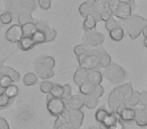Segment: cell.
Wrapping results in <instances>:
<instances>
[{"label":"cell","mask_w":147,"mask_h":129,"mask_svg":"<svg viewBox=\"0 0 147 129\" xmlns=\"http://www.w3.org/2000/svg\"><path fill=\"white\" fill-rule=\"evenodd\" d=\"M3 66H4V65H3V63H0V76L2 75V69H3Z\"/></svg>","instance_id":"cell-54"},{"label":"cell","mask_w":147,"mask_h":129,"mask_svg":"<svg viewBox=\"0 0 147 129\" xmlns=\"http://www.w3.org/2000/svg\"><path fill=\"white\" fill-rule=\"evenodd\" d=\"M53 129H75L73 127V125H71V121H69L67 108L61 115H59L57 117Z\"/></svg>","instance_id":"cell-9"},{"label":"cell","mask_w":147,"mask_h":129,"mask_svg":"<svg viewBox=\"0 0 147 129\" xmlns=\"http://www.w3.org/2000/svg\"><path fill=\"white\" fill-rule=\"evenodd\" d=\"M80 67L87 70H94L100 68V59L97 55L95 49H91L90 47L81 55L77 57Z\"/></svg>","instance_id":"cell-3"},{"label":"cell","mask_w":147,"mask_h":129,"mask_svg":"<svg viewBox=\"0 0 147 129\" xmlns=\"http://www.w3.org/2000/svg\"><path fill=\"white\" fill-rule=\"evenodd\" d=\"M92 5H93V0H88L86 2L80 5L79 7V11L80 14L82 15L84 18H86L88 15L92 14Z\"/></svg>","instance_id":"cell-26"},{"label":"cell","mask_w":147,"mask_h":129,"mask_svg":"<svg viewBox=\"0 0 147 129\" xmlns=\"http://www.w3.org/2000/svg\"><path fill=\"white\" fill-rule=\"evenodd\" d=\"M108 114V111L106 110V109L104 108H101V109H98L96 112V114H95V119H96L97 122L99 123H102L103 119L105 118V116Z\"/></svg>","instance_id":"cell-42"},{"label":"cell","mask_w":147,"mask_h":129,"mask_svg":"<svg viewBox=\"0 0 147 129\" xmlns=\"http://www.w3.org/2000/svg\"><path fill=\"white\" fill-rule=\"evenodd\" d=\"M132 3H120L117 10L113 13V16H116L117 18L125 20L132 14Z\"/></svg>","instance_id":"cell-10"},{"label":"cell","mask_w":147,"mask_h":129,"mask_svg":"<svg viewBox=\"0 0 147 129\" xmlns=\"http://www.w3.org/2000/svg\"><path fill=\"white\" fill-rule=\"evenodd\" d=\"M34 69H35V74L37 75V77H39V78H41V79H45V80L51 79V77L55 76V71H53V69L47 68V67L42 65V63L37 61V59L35 61Z\"/></svg>","instance_id":"cell-8"},{"label":"cell","mask_w":147,"mask_h":129,"mask_svg":"<svg viewBox=\"0 0 147 129\" xmlns=\"http://www.w3.org/2000/svg\"><path fill=\"white\" fill-rule=\"evenodd\" d=\"M143 43H144L145 47L147 49V37H144V41H143Z\"/></svg>","instance_id":"cell-55"},{"label":"cell","mask_w":147,"mask_h":129,"mask_svg":"<svg viewBox=\"0 0 147 129\" xmlns=\"http://www.w3.org/2000/svg\"><path fill=\"white\" fill-rule=\"evenodd\" d=\"M37 61H40L42 65H45V66L47 67V68L53 69L55 66V59L51 57H43V55H41V57H39L38 59H37Z\"/></svg>","instance_id":"cell-35"},{"label":"cell","mask_w":147,"mask_h":129,"mask_svg":"<svg viewBox=\"0 0 147 129\" xmlns=\"http://www.w3.org/2000/svg\"><path fill=\"white\" fill-rule=\"evenodd\" d=\"M123 29L128 33L130 38L136 39L140 35L143 27L147 25V19L139 15H132L123 20Z\"/></svg>","instance_id":"cell-2"},{"label":"cell","mask_w":147,"mask_h":129,"mask_svg":"<svg viewBox=\"0 0 147 129\" xmlns=\"http://www.w3.org/2000/svg\"><path fill=\"white\" fill-rule=\"evenodd\" d=\"M84 43L90 47H100L105 41V35L103 33L96 31L95 29L89 31H85L84 34Z\"/></svg>","instance_id":"cell-5"},{"label":"cell","mask_w":147,"mask_h":129,"mask_svg":"<svg viewBox=\"0 0 147 129\" xmlns=\"http://www.w3.org/2000/svg\"><path fill=\"white\" fill-rule=\"evenodd\" d=\"M37 83V75L35 73H27L23 77V84L24 86H33Z\"/></svg>","instance_id":"cell-31"},{"label":"cell","mask_w":147,"mask_h":129,"mask_svg":"<svg viewBox=\"0 0 147 129\" xmlns=\"http://www.w3.org/2000/svg\"><path fill=\"white\" fill-rule=\"evenodd\" d=\"M18 87L15 86V85H9L8 87H6V88L4 89V94L6 95L8 98L10 99H14L15 97L18 95Z\"/></svg>","instance_id":"cell-33"},{"label":"cell","mask_w":147,"mask_h":129,"mask_svg":"<svg viewBox=\"0 0 147 129\" xmlns=\"http://www.w3.org/2000/svg\"><path fill=\"white\" fill-rule=\"evenodd\" d=\"M19 5H20L21 11L32 13L36 9L37 3L35 0H19Z\"/></svg>","instance_id":"cell-21"},{"label":"cell","mask_w":147,"mask_h":129,"mask_svg":"<svg viewBox=\"0 0 147 129\" xmlns=\"http://www.w3.org/2000/svg\"><path fill=\"white\" fill-rule=\"evenodd\" d=\"M21 28H22L23 36H31V35L37 30L36 23H35L34 21H32V22H27V23H25V24L21 25Z\"/></svg>","instance_id":"cell-24"},{"label":"cell","mask_w":147,"mask_h":129,"mask_svg":"<svg viewBox=\"0 0 147 129\" xmlns=\"http://www.w3.org/2000/svg\"><path fill=\"white\" fill-rule=\"evenodd\" d=\"M65 105H67V108L69 109H82L85 106L84 95L81 93L73 95L69 100L65 101Z\"/></svg>","instance_id":"cell-13"},{"label":"cell","mask_w":147,"mask_h":129,"mask_svg":"<svg viewBox=\"0 0 147 129\" xmlns=\"http://www.w3.org/2000/svg\"><path fill=\"white\" fill-rule=\"evenodd\" d=\"M135 110V117L134 121L136 124L140 127L147 126V107L141 106L137 107L134 109Z\"/></svg>","instance_id":"cell-11"},{"label":"cell","mask_w":147,"mask_h":129,"mask_svg":"<svg viewBox=\"0 0 147 129\" xmlns=\"http://www.w3.org/2000/svg\"><path fill=\"white\" fill-rule=\"evenodd\" d=\"M53 87V84L51 82H49V81H42L40 84V91L42 93L47 94V93H51Z\"/></svg>","instance_id":"cell-41"},{"label":"cell","mask_w":147,"mask_h":129,"mask_svg":"<svg viewBox=\"0 0 147 129\" xmlns=\"http://www.w3.org/2000/svg\"><path fill=\"white\" fill-rule=\"evenodd\" d=\"M132 93L133 88L131 83H125L113 89L108 97V105L111 110L119 114V112L125 107V102Z\"/></svg>","instance_id":"cell-1"},{"label":"cell","mask_w":147,"mask_h":129,"mask_svg":"<svg viewBox=\"0 0 147 129\" xmlns=\"http://www.w3.org/2000/svg\"><path fill=\"white\" fill-rule=\"evenodd\" d=\"M109 32H110V37L114 41H121L124 38V29L121 26L116 27V28L112 29Z\"/></svg>","instance_id":"cell-28"},{"label":"cell","mask_w":147,"mask_h":129,"mask_svg":"<svg viewBox=\"0 0 147 129\" xmlns=\"http://www.w3.org/2000/svg\"><path fill=\"white\" fill-rule=\"evenodd\" d=\"M118 26H120V24L113 18V16L110 17L108 20L105 21V28H106L108 31H111L112 29L116 28V27H118Z\"/></svg>","instance_id":"cell-39"},{"label":"cell","mask_w":147,"mask_h":129,"mask_svg":"<svg viewBox=\"0 0 147 129\" xmlns=\"http://www.w3.org/2000/svg\"><path fill=\"white\" fill-rule=\"evenodd\" d=\"M5 8L6 11L12 13L13 16H16L21 12L20 5H19V0H6L5 1Z\"/></svg>","instance_id":"cell-18"},{"label":"cell","mask_w":147,"mask_h":129,"mask_svg":"<svg viewBox=\"0 0 147 129\" xmlns=\"http://www.w3.org/2000/svg\"><path fill=\"white\" fill-rule=\"evenodd\" d=\"M88 74H89V70L85 68H78L74 74V82L77 86H81L84 82L87 81V78H88Z\"/></svg>","instance_id":"cell-15"},{"label":"cell","mask_w":147,"mask_h":129,"mask_svg":"<svg viewBox=\"0 0 147 129\" xmlns=\"http://www.w3.org/2000/svg\"><path fill=\"white\" fill-rule=\"evenodd\" d=\"M139 100H140V93L138 91H133L131 96L125 102V107H135L139 104Z\"/></svg>","instance_id":"cell-27"},{"label":"cell","mask_w":147,"mask_h":129,"mask_svg":"<svg viewBox=\"0 0 147 129\" xmlns=\"http://www.w3.org/2000/svg\"><path fill=\"white\" fill-rule=\"evenodd\" d=\"M99 99L98 97H96L93 94H88V95H84V103L85 106L89 109H94L97 105L99 104Z\"/></svg>","instance_id":"cell-23"},{"label":"cell","mask_w":147,"mask_h":129,"mask_svg":"<svg viewBox=\"0 0 147 129\" xmlns=\"http://www.w3.org/2000/svg\"><path fill=\"white\" fill-rule=\"evenodd\" d=\"M14 81L8 76V75H5V74H2L0 76V86L2 87V88H6L8 87L9 85H11Z\"/></svg>","instance_id":"cell-37"},{"label":"cell","mask_w":147,"mask_h":129,"mask_svg":"<svg viewBox=\"0 0 147 129\" xmlns=\"http://www.w3.org/2000/svg\"><path fill=\"white\" fill-rule=\"evenodd\" d=\"M0 129H10L6 119H4L3 117H0Z\"/></svg>","instance_id":"cell-50"},{"label":"cell","mask_w":147,"mask_h":129,"mask_svg":"<svg viewBox=\"0 0 147 129\" xmlns=\"http://www.w3.org/2000/svg\"><path fill=\"white\" fill-rule=\"evenodd\" d=\"M112 16H113V12L111 11L110 7H109V3H108V4H107V6H106V8L104 9V11L101 13L100 18H101V20H102V21H106Z\"/></svg>","instance_id":"cell-43"},{"label":"cell","mask_w":147,"mask_h":129,"mask_svg":"<svg viewBox=\"0 0 147 129\" xmlns=\"http://www.w3.org/2000/svg\"><path fill=\"white\" fill-rule=\"evenodd\" d=\"M141 33L143 34V36L144 37H147V25H145L144 27H143L142 31H141Z\"/></svg>","instance_id":"cell-51"},{"label":"cell","mask_w":147,"mask_h":129,"mask_svg":"<svg viewBox=\"0 0 147 129\" xmlns=\"http://www.w3.org/2000/svg\"><path fill=\"white\" fill-rule=\"evenodd\" d=\"M63 93V86H61V85H59V84L53 85V89H51V94L53 95V97H57V98H61Z\"/></svg>","instance_id":"cell-38"},{"label":"cell","mask_w":147,"mask_h":129,"mask_svg":"<svg viewBox=\"0 0 147 129\" xmlns=\"http://www.w3.org/2000/svg\"><path fill=\"white\" fill-rule=\"evenodd\" d=\"M2 74H5V75H8L13 81H18L19 78H20V75L17 71H15L14 69L10 68V67H7V66H3V69H2Z\"/></svg>","instance_id":"cell-32"},{"label":"cell","mask_w":147,"mask_h":129,"mask_svg":"<svg viewBox=\"0 0 147 129\" xmlns=\"http://www.w3.org/2000/svg\"><path fill=\"white\" fill-rule=\"evenodd\" d=\"M4 93V88H2V87L0 86V94H3Z\"/></svg>","instance_id":"cell-56"},{"label":"cell","mask_w":147,"mask_h":129,"mask_svg":"<svg viewBox=\"0 0 147 129\" xmlns=\"http://www.w3.org/2000/svg\"><path fill=\"white\" fill-rule=\"evenodd\" d=\"M119 117L124 122H132V121H134V117H135L134 108L133 107H124L119 112Z\"/></svg>","instance_id":"cell-17"},{"label":"cell","mask_w":147,"mask_h":129,"mask_svg":"<svg viewBox=\"0 0 147 129\" xmlns=\"http://www.w3.org/2000/svg\"><path fill=\"white\" fill-rule=\"evenodd\" d=\"M17 21H18V24L23 25L27 22H32L33 18L31 16L30 12H27V11H21L18 15H17Z\"/></svg>","instance_id":"cell-29"},{"label":"cell","mask_w":147,"mask_h":129,"mask_svg":"<svg viewBox=\"0 0 147 129\" xmlns=\"http://www.w3.org/2000/svg\"><path fill=\"white\" fill-rule=\"evenodd\" d=\"M47 111H49L51 116L57 117L65 110V108H67L65 102L61 98L51 97V99H49V100H47Z\"/></svg>","instance_id":"cell-6"},{"label":"cell","mask_w":147,"mask_h":129,"mask_svg":"<svg viewBox=\"0 0 147 129\" xmlns=\"http://www.w3.org/2000/svg\"><path fill=\"white\" fill-rule=\"evenodd\" d=\"M97 22H98L97 19L92 14H90L85 18L84 22H83V28H84L85 31L93 30V29L96 28Z\"/></svg>","instance_id":"cell-25"},{"label":"cell","mask_w":147,"mask_h":129,"mask_svg":"<svg viewBox=\"0 0 147 129\" xmlns=\"http://www.w3.org/2000/svg\"><path fill=\"white\" fill-rule=\"evenodd\" d=\"M107 4H108V0H93L92 15L97 19V21L101 20V13L106 8Z\"/></svg>","instance_id":"cell-12"},{"label":"cell","mask_w":147,"mask_h":129,"mask_svg":"<svg viewBox=\"0 0 147 129\" xmlns=\"http://www.w3.org/2000/svg\"><path fill=\"white\" fill-rule=\"evenodd\" d=\"M119 118H120V117H119V114H117L116 112H113L112 111L111 113H108V114L105 116V118L103 119L101 124H102L105 128H109V127H111L112 125H114Z\"/></svg>","instance_id":"cell-22"},{"label":"cell","mask_w":147,"mask_h":129,"mask_svg":"<svg viewBox=\"0 0 147 129\" xmlns=\"http://www.w3.org/2000/svg\"><path fill=\"white\" fill-rule=\"evenodd\" d=\"M23 36L22 34V28L20 24H13L7 29L5 32V38L9 43H18L19 39Z\"/></svg>","instance_id":"cell-7"},{"label":"cell","mask_w":147,"mask_h":129,"mask_svg":"<svg viewBox=\"0 0 147 129\" xmlns=\"http://www.w3.org/2000/svg\"><path fill=\"white\" fill-rule=\"evenodd\" d=\"M91 94L95 95L96 97H98V98H100V97H102V95L104 94V88H103L102 85H95L94 87V90H93V92L91 93Z\"/></svg>","instance_id":"cell-45"},{"label":"cell","mask_w":147,"mask_h":129,"mask_svg":"<svg viewBox=\"0 0 147 129\" xmlns=\"http://www.w3.org/2000/svg\"><path fill=\"white\" fill-rule=\"evenodd\" d=\"M106 129H125V128H124V124H123V121L119 118L118 120L116 121V123H115L114 125H112L111 127L106 128Z\"/></svg>","instance_id":"cell-49"},{"label":"cell","mask_w":147,"mask_h":129,"mask_svg":"<svg viewBox=\"0 0 147 129\" xmlns=\"http://www.w3.org/2000/svg\"><path fill=\"white\" fill-rule=\"evenodd\" d=\"M36 23V26H37V29H40L42 30L43 32L45 33V36H47V43L49 41H53L57 37V30L51 27H49L47 24H45V22L42 21H34Z\"/></svg>","instance_id":"cell-14"},{"label":"cell","mask_w":147,"mask_h":129,"mask_svg":"<svg viewBox=\"0 0 147 129\" xmlns=\"http://www.w3.org/2000/svg\"><path fill=\"white\" fill-rule=\"evenodd\" d=\"M13 20V15L9 11H5V12L0 14V21L2 22L3 25L5 24H10Z\"/></svg>","instance_id":"cell-36"},{"label":"cell","mask_w":147,"mask_h":129,"mask_svg":"<svg viewBox=\"0 0 147 129\" xmlns=\"http://www.w3.org/2000/svg\"><path fill=\"white\" fill-rule=\"evenodd\" d=\"M103 76L113 85H119L126 78V71L121 66L111 61L110 65L104 68Z\"/></svg>","instance_id":"cell-4"},{"label":"cell","mask_w":147,"mask_h":129,"mask_svg":"<svg viewBox=\"0 0 147 129\" xmlns=\"http://www.w3.org/2000/svg\"><path fill=\"white\" fill-rule=\"evenodd\" d=\"M138 105L147 107V92L146 91H143V92L140 93V100H139Z\"/></svg>","instance_id":"cell-48"},{"label":"cell","mask_w":147,"mask_h":129,"mask_svg":"<svg viewBox=\"0 0 147 129\" xmlns=\"http://www.w3.org/2000/svg\"><path fill=\"white\" fill-rule=\"evenodd\" d=\"M31 38L34 41L35 45H40V43H47V36H45V33L43 32L40 29H37L32 35H31Z\"/></svg>","instance_id":"cell-30"},{"label":"cell","mask_w":147,"mask_h":129,"mask_svg":"<svg viewBox=\"0 0 147 129\" xmlns=\"http://www.w3.org/2000/svg\"><path fill=\"white\" fill-rule=\"evenodd\" d=\"M37 4L43 10H49L51 8V0H37Z\"/></svg>","instance_id":"cell-46"},{"label":"cell","mask_w":147,"mask_h":129,"mask_svg":"<svg viewBox=\"0 0 147 129\" xmlns=\"http://www.w3.org/2000/svg\"><path fill=\"white\" fill-rule=\"evenodd\" d=\"M108 3H109V7H110L111 11L113 13L117 10V8L119 7V4H120V1L119 0H108Z\"/></svg>","instance_id":"cell-47"},{"label":"cell","mask_w":147,"mask_h":129,"mask_svg":"<svg viewBox=\"0 0 147 129\" xmlns=\"http://www.w3.org/2000/svg\"><path fill=\"white\" fill-rule=\"evenodd\" d=\"M17 45H18V47L21 51H29V49H32L33 47H34L35 43H34V41H32L31 36H22L19 39Z\"/></svg>","instance_id":"cell-20"},{"label":"cell","mask_w":147,"mask_h":129,"mask_svg":"<svg viewBox=\"0 0 147 129\" xmlns=\"http://www.w3.org/2000/svg\"><path fill=\"white\" fill-rule=\"evenodd\" d=\"M11 100L12 99L8 98L6 95L3 93V94H0V108H5L10 104Z\"/></svg>","instance_id":"cell-44"},{"label":"cell","mask_w":147,"mask_h":129,"mask_svg":"<svg viewBox=\"0 0 147 129\" xmlns=\"http://www.w3.org/2000/svg\"><path fill=\"white\" fill-rule=\"evenodd\" d=\"M89 129H106V128H105V127L103 126V125H102V126H100V127H98V126H95V125H94V126H91Z\"/></svg>","instance_id":"cell-52"},{"label":"cell","mask_w":147,"mask_h":129,"mask_svg":"<svg viewBox=\"0 0 147 129\" xmlns=\"http://www.w3.org/2000/svg\"><path fill=\"white\" fill-rule=\"evenodd\" d=\"M3 26V24H2V22H1V21H0V28H1V27Z\"/></svg>","instance_id":"cell-57"},{"label":"cell","mask_w":147,"mask_h":129,"mask_svg":"<svg viewBox=\"0 0 147 129\" xmlns=\"http://www.w3.org/2000/svg\"><path fill=\"white\" fill-rule=\"evenodd\" d=\"M97 55H98L99 59H100V68H106L108 65L111 63V57L104 49L102 47H97V49H95Z\"/></svg>","instance_id":"cell-16"},{"label":"cell","mask_w":147,"mask_h":129,"mask_svg":"<svg viewBox=\"0 0 147 129\" xmlns=\"http://www.w3.org/2000/svg\"><path fill=\"white\" fill-rule=\"evenodd\" d=\"M94 87H95V85H93L92 83L89 82V81H86V82L83 83L81 86H79V88H80V93L83 95L91 94V93L93 92V90H94Z\"/></svg>","instance_id":"cell-34"},{"label":"cell","mask_w":147,"mask_h":129,"mask_svg":"<svg viewBox=\"0 0 147 129\" xmlns=\"http://www.w3.org/2000/svg\"><path fill=\"white\" fill-rule=\"evenodd\" d=\"M63 96H61V99H63V101H67L69 100V99L71 98V87L69 86V84L65 85V86H63Z\"/></svg>","instance_id":"cell-40"},{"label":"cell","mask_w":147,"mask_h":129,"mask_svg":"<svg viewBox=\"0 0 147 129\" xmlns=\"http://www.w3.org/2000/svg\"><path fill=\"white\" fill-rule=\"evenodd\" d=\"M120 3H132L134 0H119Z\"/></svg>","instance_id":"cell-53"},{"label":"cell","mask_w":147,"mask_h":129,"mask_svg":"<svg viewBox=\"0 0 147 129\" xmlns=\"http://www.w3.org/2000/svg\"><path fill=\"white\" fill-rule=\"evenodd\" d=\"M102 80H103V74L100 71H98L97 69L89 70L87 81L91 82L93 85H100L101 83H102Z\"/></svg>","instance_id":"cell-19"}]
</instances>
